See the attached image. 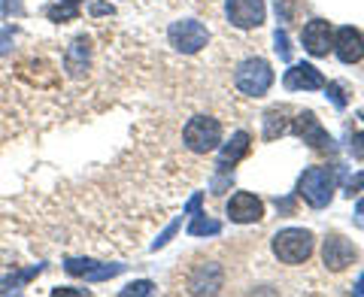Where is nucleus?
<instances>
[{"label":"nucleus","instance_id":"nucleus-1","mask_svg":"<svg viewBox=\"0 0 364 297\" xmlns=\"http://www.w3.org/2000/svg\"><path fill=\"white\" fill-rule=\"evenodd\" d=\"M334 185H337V167H310L304 170V176L298 179V194L310 203L313 210H325L334 198Z\"/></svg>","mask_w":364,"mask_h":297},{"label":"nucleus","instance_id":"nucleus-2","mask_svg":"<svg viewBox=\"0 0 364 297\" xmlns=\"http://www.w3.org/2000/svg\"><path fill=\"white\" fill-rule=\"evenodd\" d=\"M313 234L306 227H286L273 237V255H277L282 264H304L306 258L313 255Z\"/></svg>","mask_w":364,"mask_h":297},{"label":"nucleus","instance_id":"nucleus-3","mask_svg":"<svg viewBox=\"0 0 364 297\" xmlns=\"http://www.w3.org/2000/svg\"><path fill=\"white\" fill-rule=\"evenodd\" d=\"M182 140H186V146L195 155H207L213 148H219L222 143V124L213 116H195V119H188L186 131H182Z\"/></svg>","mask_w":364,"mask_h":297},{"label":"nucleus","instance_id":"nucleus-4","mask_svg":"<svg viewBox=\"0 0 364 297\" xmlns=\"http://www.w3.org/2000/svg\"><path fill=\"white\" fill-rule=\"evenodd\" d=\"M234 82L246 97H261V94H267V88L273 85V70L264 58H246L237 67Z\"/></svg>","mask_w":364,"mask_h":297},{"label":"nucleus","instance_id":"nucleus-5","mask_svg":"<svg viewBox=\"0 0 364 297\" xmlns=\"http://www.w3.org/2000/svg\"><path fill=\"white\" fill-rule=\"evenodd\" d=\"M170 37V45L182 55H198L203 45L210 43V31L200 25L198 18H182V21H173L167 31Z\"/></svg>","mask_w":364,"mask_h":297},{"label":"nucleus","instance_id":"nucleus-6","mask_svg":"<svg viewBox=\"0 0 364 297\" xmlns=\"http://www.w3.org/2000/svg\"><path fill=\"white\" fill-rule=\"evenodd\" d=\"M291 131L298 134L304 143H310L316 152L331 155L334 148H337L334 140H331V134L322 128V122H318V119H316V112H310V109H304V112H298V116L291 119Z\"/></svg>","mask_w":364,"mask_h":297},{"label":"nucleus","instance_id":"nucleus-7","mask_svg":"<svg viewBox=\"0 0 364 297\" xmlns=\"http://www.w3.org/2000/svg\"><path fill=\"white\" fill-rule=\"evenodd\" d=\"M64 270L85 282H104V279L124 273V264H104V261H95V258H67Z\"/></svg>","mask_w":364,"mask_h":297},{"label":"nucleus","instance_id":"nucleus-8","mask_svg":"<svg viewBox=\"0 0 364 297\" xmlns=\"http://www.w3.org/2000/svg\"><path fill=\"white\" fill-rule=\"evenodd\" d=\"M228 21L240 31H252L264 25V0H228Z\"/></svg>","mask_w":364,"mask_h":297},{"label":"nucleus","instance_id":"nucleus-9","mask_svg":"<svg viewBox=\"0 0 364 297\" xmlns=\"http://www.w3.org/2000/svg\"><path fill=\"white\" fill-rule=\"evenodd\" d=\"M301 40H304V49L310 52L313 58H325V55L334 49V31L325 18L306 21L304 31H301Z\"/></svg>","mask_w":364,"mask_h":297},{"label":"nucleus","instance_id":"nucleus-10","mask_svg":"<svg viewBox=\"0 0 364 297\" xmlns=\"http://www.w3.org/2000/svg\"><path fill=\"white\" fill-rule=\"evenodd\" d=\"M228 219L237 225H252L264 219V203H261L255 194L249 191H237L231 200H228Z\"/></svg>","mask_w":364,"mask_h":297},{"label":"nucleus","instance_id":"nucleus-11","mask_svg":"<svg viewBox=\"0 0 364 297\" xmlns=\"http://www.w3.org/2000/svg\"><path fill=\"white\" fill-rule=\"evenodd\" d=\"M355 258H358V252H355V246H352L349 239L337 237V234L325 237V243H322V261H325L328 270L340 273V270H346Z\"/></svg>","mask_w":364,"mask_h":297},{"label":"nucleus","instance_id":"nucleus-12","mask_svg":"<svg viewBox=\"0 0 364 297\" xmlns=\"http://www.w3.org/2000/svg\"><path fill=\"white\" fill-rule=\"evenodd\" d=\"M88 67H91V40L85 37H76L70 45H67V52H64V70L70 79H82L88 73Z\"/></svg>","mask_w":364,"mask_h":297},{"label":"nucleus","instance_id":"nucleus-13","mask_svg":"<svg viewBox=\"0 0 364 297\" xmlns=\"http://www.w3.org/2000/svg\"><path fill=\"white\" fill-rule=\"evenodd\" d=\"M282 85L289 91H316V88H325V76L316 70L313 64H291L286 76H282Z\"/></svg>","mask_w":364,"mask_h":297},{"label":"nucleus","instance_id":"nucleus-14","mask_svg":"<svg viewBox=\"0 0 364 297\" xmlns=\"http://www.w3.org/2000/svg\"><path fill=\"white\" fill-rule=\"evenodd\" d=\"M249 146H252V136H249L246 131H237L231 140H228V143L219 148V161H215L219 173H231V170L249 155Z\"/></svg>","mask_w":364,"mask_h":297},{"label":"nucleus","instance_id":"nucleus-15","mask_svg":"<svg viewBox=\"0 0 364 297\" xmlns=\"http://www.w3.org/2000/svg\"><path fill=\"white\" fill-rule=\"evenodd\" d=\"M334 52L343 64H358L364 58V37L355 28H340L334 40Z\"/></svg>","mask_w":364,"mask_h":297},{"label":"nucleus","instance_id":"nucleus-16","mask_svg":"<svg viewBox=\"0 0 364 297\" xmlns=\"http://www.w3.org/2000/svg\"><path fill=\"white\" fill-rule=\"evenodd\" d=\"M191 294H215L222 288V267L219 264H200L188 279Z\"/></svg>","mask_w":364,"mask_h":297},{"label":"nucleus","instance_id":"nucleus-17","mask_svg":"<svg viewBox=\"0 0 364 297\" xmlns=\"http://www.w3.org/2000/svg\"><path fill=\"white\" fill-rule=\"evenodd\" d=\"M291 112L289 107H273L264 112V140H277V136L291 131Z\"/></svg>","mask_w":364,"mask_h":297},{"label":"nucleus","instance_id":"nucleus-18","mask_svg":"<svg viewBox=\"0 0 364 297\" xmlns=\"http://www.w3.org/2000/svg\"><path fill=\"white\" fill-rule=\"evenodd\" d=\"M46 270V264H33L28 270H18V273H9V276L0 279V294H13V291H21L25 285L33 279V276H40V273Z\"/></svg>","mask_w":364,"mask_h":297},{"label":"nucleus","instance_id":"nucleus-19","mask_svg":"<svg viewBox=\"0 0 364 297\" xmlns=\"http://www.w3.org/2000/svg\"><path fill=\"white\" fill-rule=\"evenodd\" d=\"M46 18L61 25V21H76L79 18V0H58V4L46 6Z\"/></svg>","mask_w":364,"mask_h":297},{"label":"nucleus","instance_id":"nucleus-20","mask_svg":"<svg viewBox=\"0 0 364 297\" xmlns=\"http://www.w3.org/2000/svg\"><path fill=\"white\" fill-rule=\"evenodd\" d=\"M215 234H222V222L207 219L203 212H195V215H191L188 237H215Z\"/></svg>","mask_w":364,"mask_h":297},{"label":"nucleus","instance_id":"nucleus-21","mask_svg":"<svg viewBox=\"0 0 364 297\" xmlns=\"http://www.w3.org/2000/svg\"><path fill=\"white\" fill-rule=\"evenodd\" d=\"M273 43H277V45H273V49H277V55H279V58H282V61H291V45H289V33L282 31V28H277V33H273Z\"/></svg>","mask_w":364,"mask_h":297},{"label":"nucleus","instance_id":"nucleus-22","mask_svg":"<svg viewBox=\"0 0 364 297\" xmlns=\"http://www.w3.org/2000/svg\"><path fill=\"white\" fill-rule=\"evenodd\" d=\"M179 225H182V215H176V219H173V222H170V225L164 227V234H161V237H158V239H155V243H152V252H158V249H164V246L170 243V239H173V237H176V231H179Z\"/></svg>","mask_w":364,"mask_h":297},{"label":"nucleus","instance_id":"nucleus-23","mask_svg":"<svg viewBox=\"0 0 364 297\" xmlns=\"http://www.w3.org/2000/svg\"><path fill=\"white\" fill-rule=\"evenodd\" d=\"M325 94L331 97V104L337 109H346V97H343V85L340 82H325Z\"/></svg>","mask_w":364,"mask_h":297},{"label":"nucleus","instance_id":"nucleus-24","mask_svg":"<svg viewBox=\"0 0 364 297\" xmlns=\"http://www.w3.org/2000/svg\"><path fill=\"white\" fill-rule=\"evenodd\" d=\"M152 291H155V285L149 279H140V282H131L128 288H122L119 294L122 297H131V294H152Z\"/></svg>","mask_w":364,"mask_h":297},{"label":"nucleus","instance_id":"nucleus-25","mask_svg":"<svg viewBox=\"0 0 364 297\" xmlns=\"http://www.w3.org/2000/svg\"><path fill=\"white\" fill-rule=\"evenodd\" d=\"M13 40H16L13 31H9V28H0V55H9V52H13Z\"/></svg>","mask_w":364,"mask_h":297},{"label":"nucleus","instance_id":"nucleus-26","mask_svg":"<svg viewBox=\"0 0 364 297\" xmlns=\"http://www.w3.org/2000/svg\"><path fill=\"white\" fill-rule=\"evenodd\" d=\"M52 297H88V288H52Z\"/></svg>","mask_w":364,"mask_h":297},{"label":"nucleus","instance_id":"nucleus-27","mask_svg":"<svg viewBox=\"0 0 364 297\" xmlns=\"http://www.w3.org/2000/svg\"><path fill=\"white\" fill-rule=\"evenodd\" d=\"M364 188V173H358V176H352L349 182H346V194L352 198V194H358Z\"/></svg>","mask_w":364,"mask_h":297},{"label":"nucleus","instance_id":"nucleus-28","mask_svg":"<svg viewBox=\"0 0 364 297\" xmlns=\"http://www.w3.org/2000/svg\"><path fill=\"white\" fill-rule=\"evenodd\" d=\"M21 13V0H4V16H13Z\"/></svg>","mask_w":364,"mask_h":297},{"label":"nucleus","instance_id":"nucleus-29","mask_svg":"<svg viewBox=\"0 0 364 297\" xmlns=\"http://www.w3.org/2000/svg\"><path fill=\"white\" fill-rule=\"evenodd\" d=\"M112 13H116V9H112L109 4H95L91 6V16H112Z\"/></svg>","mask_w":364,"mask_h":297},{"label":"nucleus","instance_id":"nucleus-30","mask_svg":"<svg viewBox=\"0 0 364 297\" xmlns=\"http://www.w3.org/2000/svg\"><path fill=\"white\" fill-rule=\"evenodd\" d=\"M355 294H364V273L358 276V285H355Z\"/></svg>","mask_w":364,"mask_h":297},{"label":"nucleus","instance_id":"nucleus-31","mask_svg":"<svg viewBox=\"0 0 364 297\" xmlns=\"http://www.w3.org/2000/svg\"><path fill=\"white\" fill-rule=\"evenodd\" d=\"M355 215H358V219H364V198L358 200V207H355Z\"/></svg>","mask_w":364,"mask_h":297},{"label":"nucleus","instance_id":"nucleus-32","mask_svg":"<svg viewBox=\"0 0 364 297\" xmlns=\"http://www.w3.org/2000/svg\"><path fill=\"white\" fill-rule=\"evenodd\" d=\"M358 119H361V122H364V112H358Z\"/></svg>","mask_w":364,"mask_h":297}]
</instances>
